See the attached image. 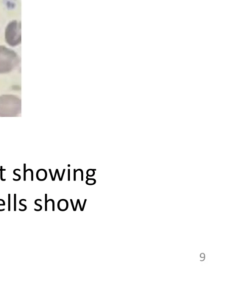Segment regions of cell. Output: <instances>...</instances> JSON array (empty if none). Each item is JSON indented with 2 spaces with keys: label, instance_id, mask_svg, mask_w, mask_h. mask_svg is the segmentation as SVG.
Returning a JSON list of instances; mask_svg holds the SVG:
<instances>
[{
  "label": "cell",
  "instance_id": "cell-1",
  "mask_svg": "<svg viewBox=\"0 0 251 283\" xmlns=\"http://www.w3.org/2000/svg\"><path fill=\"white\" fill-rule=\"evenodd\" d=\"M21 102L12 94L0 96V117H15L21 111Z\"/></svg>",
  "mask_w": 251,
  "mask_h": 283
},
{
  "label": "cell",
  "instance_id": "cell-4",
  "mask_svg": "<svg viewBox=\"0 0 251 283\" xmlns=\"http://www.w3.org/2000/svg\"><path fill=\"white\" fill-rule=\"evenodd\" d=\"M25 168H26V165H25V164H24V180H26V171H25Z\"/></svg>",
  "mask_w": 251,
  "mask_h": 283
},
{
  "label": "cell",
  "instance_id": "cell-3",
  "mask_svg": "<svg viewBox=\"0 0 251 283\" xmlns=\"http://www.w3.org/2000/svg\"><path fill=\"white\" fill-rule=\"evenodd\" d=\"M6 42L11 46L15 47L21 44V24L18 21H12L9 23L5 30Z\"/></svg>",
  "mask_w": 251,
  "mask_h": 283
},
{
  "label": "cell",
  "instance_id": "cell-2",
  "mask_svg": "<svg viewBox=\"0 0 251 283\" xmlns=\"http://www.w3.org/2000/svg\"><path fill=\"white\" fill-rule=\"evenodd\" d=\"M19 58L14 51L4 46H0V74L13 71L19 63Z\"/></svg>",
  "mask_w": 251,
  "mask_h": 283
}]
</instances>
